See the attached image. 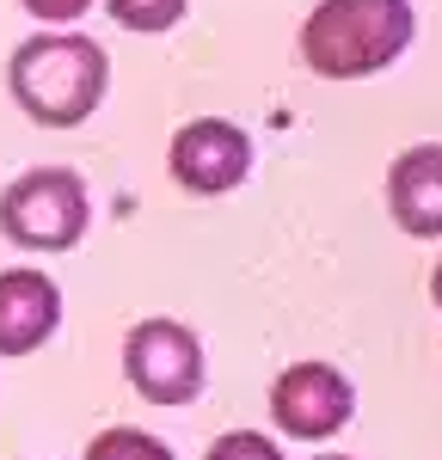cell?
<instances>
[{
    "label": "cell",
    "instance_id": "1",
    "mask_svg": "<svg viewBox=\"0 0 442 460\" xmlns=\"http://www.w3.org/2000/svg\"><path fill=\"white\" fill-rule=\"evenodd\" d=\"M405 43H411V0H320L301 25V62L326 80H363L400 62Z\"/></svg>",
    "mask_w": 442,
    "mask_h": 460
},
{
    "label": "cell",
    "instance_id": "4",
    "mask_svg": "<svg viewBox=\"0 0 442 460\" xmlns=\"http://www.w3.org/2000/svg\"><path fill=\"white\" fill-rule=\"evenodd\" d=\"M123 368L154 405H190L203 393V350L179 319H142L123 344Z\"/></svg>",
    "mask_w": 442,
    "mask_h": 460
},
{
    "label": "cell",
    "instance_id": "11",
    "mask_svg": "<svg viewBox=\"0 0 442 460\" xmlns=\"http://www.w3.org/2000/svg\"><path fill=\"white\" fill-rule=\"evenodd\" d=\"M209 460H283V455H277V442H270V436L234 429V436H221L216 448H209Z\"/></svg>",
    "mask_w": 442,
    "mask_h": 460
},
{
    "label": "cell",
    "instance_id": "3",
    "mask_svg": "<svg viewBox=\"0 0 442 460\" xmlns=\"http://www.w3.org/2000/svg\"><path fill=\"white\" fill-rule=\"evenodd\" d=\"M0 234L31 252H68L86 234V190L68 166H37L0 197Z\"/></svg>",
    "mask_w": 442,
    "mask_h": 460
},
{
    "label": "cell",
    "instance_id": "5",
    "mask_svg": "<svg viewBox=\"0 0 442 460\" xmlns=\"http://www.w3.org/2000/svg\"><path fill=\"white\" fill-rule=\"evenodd\" d=\"M270 411H277V424L301 436V442H320L332 429L350 424V411H357V393L350 381L326 368V362H295L283 368V381L270 387Z\"/></svg>",
    "mask_w": 442,
    "mask_h": 460
},
{
    "label": "cell",
    "instance_id": "6",
    "mask_svg": "<svg viewBox=\"0 0 442 460\" xmlns=\"http://www.w3.org/2000/svg\"><path fill=\"white\" fill-rule=\"evenodd\" d=\"M246 172H252L246 129H234L221 117H197V123H184L179 136H172V178H179L184 190L221 197V190H234Z\"/></svg>",
    "mask_w": 442,
    "mask_h": 460
},
{
    "label": "cell",
    "instance_id": "14",
    "mask_svg": "<svg viewBox=\"0 0 442 460\" xmlns=\"http://www.w3.org/2000/svg\"><path fill=\"white\" fill-rule=\"evenodd\" d=\"M326 460H344V455H326Z\"/></svg>",
    "mask_w": 442,
    "mask_h": 460
},
{
    "label": "cell",
    "instance_id": "12",
    "mask_svg": "<svg viewBox=\"0 0 442 460\" xmlns=\"http://www.w3.org/2000/svg\"><path fill=\"white\" fill-rule=\"evenodd\" d=\"M25 6H31L37 19H49V25H68V19H80V13L93 6V0H25Z\"/></svg>",
    "mask_w": 442,
    "mask_h": 460
},
{
    "label": "cell",
    "instance_id": "8",
    "mask_svg": "<svg viewBox=\"0 0 442 460\" xmlns=\"http://www.w3.org/2000/svg\"><path fill=\"white\" fill-rule=\"evenodd\" d=\"M387 209L405 234L437 240L442 234V147H405L387 172Z\"/></svg>",
    "mask_w": 442,
    "mask_h": 460
},
{
    "label": "cell",
    "instance_id": "9",
    "mask_svg": "<svg viewBox=\"0 0 442 460\" xmlns=\"http://www.w3.org/2000/svg\"><path fill=\"white\" fill-rule=\"evenodd\" d=\"M86 460H179V455L166 442L142 436V429H105V436H93Z\"/></svg>",
    "mask_w": 442,
    "mask_h": 460
},
{
    "label": "cell",
    "instance_id": "10",
    "mask_svg": "<svg viewBox=\"0 0 442 460\" xmlns=\"http://www.w3.org/2000/svg\"><path fill=\"white\" fill-rule=\"evenodd\" d=\"M105 6H110V19L129 25V31H166L184 13V0H105Z\"/></svg>",
    "mask_w": 442,
    "mask_h": 460
},
{
    "label": "cell",
    "instance_id": "7",
    "mask_svg": "<svg viewBox=\"0 0 442 460\" xmlns=\"http://www.w3.org/2000/svg\"><path fill=\"white\" fill-rule=\"evenodd\" d=\"M62 319V295L43 270H0V356H31Z\"/></svg>",
    "mask_w": 442,
    "mask_h": 460
},
{
    "label": "cell",
    "instance_id": "2",
    "mask_svg": "<svg viewBox=\"0 0 442 460\" xmlns=\"http://www.w3.org/2000/svg\"><path fill=\"white\" fill-rule=\"evenodd\" d=\"M6 80H13V99L25 117L49 123V129H74L105 99V49L93 37H31L13 56Z\"/></svg>",
    "mask_w": 442,
    "mask_h": 460
},
{
    "label": "cell",
    "instance_id": "13",
    "mask_svg": "<svg viewBox=\"0 0 442 460\" xmlns=\"http://www.w3.org/2000/svg\"><path fill=\"white\" fill-rule=\"evenodd\" d=\"M430 301L442 307V264H437V277H430Z\"/></svg>",
    "mask_w": 442,
    "mask_h": 460
}]
</instances>
